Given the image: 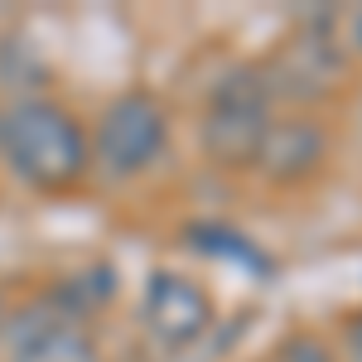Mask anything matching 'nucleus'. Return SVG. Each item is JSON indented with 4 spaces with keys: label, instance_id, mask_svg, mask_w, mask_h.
Masks as SVG:
<instances>
[{
    "label": "nucleus",
    "instance_id": "7ed1b4c3",
    "mask_svg": "<svg viewBox=\"0 0 362 362\" xmlns=\"http://www.w3.org/2000/svg\"><path fill=\"white\" fill-rule=\"evenodd\" d=\"M145 319H150V329H155L160 343L184 348V343H194V338L213 324V300H208V290L194 285L189 276H179V271H155V276H150V290H145Z\"/></svg>",
    "mask_w": 362,
    "mask_h": 362
},
{
    "label": "nucleus",
    "instance_id": "f03ea898",
    "mask_svg": "<svg viewBox=\"0 0 362 362\" xmlns=\"http://www.w3.org/2000/svg\"><path fill=\"white\" fill-rule=\"evenodd\" d=\"M169 140V112L155 92H126L97 121V160L116 179H131L160 160Z\"/></svg>",
    "mask_w": 362,
    "mask_h": 362
},
{
    "label": "nucleus",
    "instance_id": "0eeeda50",
    "mask_svg": "<svg viewBox=\"0 0 362 362\" xmlns=\"http://www.w3.org/2000/svg\"><path fill=\"white\" fill-rule=\"evenodd\" d=\"M15 362H97V348L92 338L78 329V324H58L49 338H39L29 353H20Z\"/></svg>",
    "mask_w": 362,
    "mask_h": 362
},
{
    "label": "nucleus",
    "instance_id": "9b49d317",
    "mask_svg": "<svg viewBox=\"0 0 362 362\" xmlns=\"http://www.w3.org/2000/svg\"><path fill=\"white\" fill-rule=\"evenodd\" d=\"M0 324H5V300H0Z\"/></svg>",
    "mask_w": 362,
    "mask_h": 362
},
{
    "label": "nucleus",
    "instance_id": "1a4fd4ad",
    "mask_svg": "<svg viewBox=\"0 0 362 362\" xmlns=\"http://www.w3.org/2000/svg\"><path fill=\"white\" fill-rule=\"evenodd\" d=\"M343 343H348V358H353V362H362V314L343 324Z\"/></svg>",
    "mask_w": 362,
    "mask_h": 362
},
{
    "label": "nucleus",
    "instance_id": "f257e3e1",
    "mask_svg": "<svg viewBox=\"0 0 362 362\" xmlns=\"http://www.w3.org/2000/svg\"><path fill=\"white\" fill-rule=\"evenodd\" d=\"M0 145L10 155V169L39 194H63L83 184L92 165L83 121L49 97H25L0 116Z\"/></svg>",
    "mask_w": 362,
    "mask_h": 362
},
{
    "label": "nucleus",
    "instance_id": "39448f33",
    "mask_svg": "<svg viewBox=\"0 0 362 362\" xmlns=\"http://www.w3.org/2000/svg\"><path fill=\"white\" fill-rule=\"evenodd\" d=\"M266 126H271L266 112H251V107H208L203 150H208L213 165H223V169H256Z\"/></svg>",
    "mask_w": 362,
    "mask_h": 362
},
{
    "label": "nucleus",
    "instance_id": "6e6552de",
    "mask_svg": "<svg viewBox=\"0 0 362 362\" xmlns=\"http://www.w3.org/2000/svg\"><path fill=\"white\" fill-rule=\"evenodd\" d=\"M276 362H334V353L319 343V338H309V334H295L285 348H280V358Z\"/></svg>",
    "mask_w": 362,
    "mask_h": 362
},
{
    "label": "nucleus",
    "instance_id": "20e7f679",
    "mask_svg": "<svg viewBox=\"0 0 362 362\" xmlns=\"http://www.w3.org/2000/svg\"><path fill=\"white\" fill-rule=\"evenodd\" d=\"M329 155V136L319 121L309 116H290V121H276L266 126V140H261V155H256V169L271 179V184H305L319 174Z\"/></svg>",
    "mask_w": 362,
    "mask_h": 362
},
{
    "label": "nucleus",
    "instance_id": "9d476101",
    "mask_svg": "<svg viewBox=\"0 0 362 362\" xmlns=\"http://www.w3.org/2000/svg\"><path fill=\"white\" fill-rule=\"evenodd\" d=\"M353 39H358V49H362V10L353 15Z\"/></svg>",
    "mask_w": 362,
    "mask_h": 362
},
{
    "label": "nucleus",
    "instance_id": "423d86ee",
    "mask_svg": "<svg viewBox=\"0 0 362 362\" xmlns=\"http://www.w3.org/2000/svg\"><path fill=\"white\" fill-rule=\"evenodd\" d=\"M189 242L198 251H208V256H227V261H247L256 276H266L271 271V256L266 251H256L242 237V232H232V227H189Z\"/></svg>",
    "mask_w": 362,
    "mask_h": 362
}]
</instances>
